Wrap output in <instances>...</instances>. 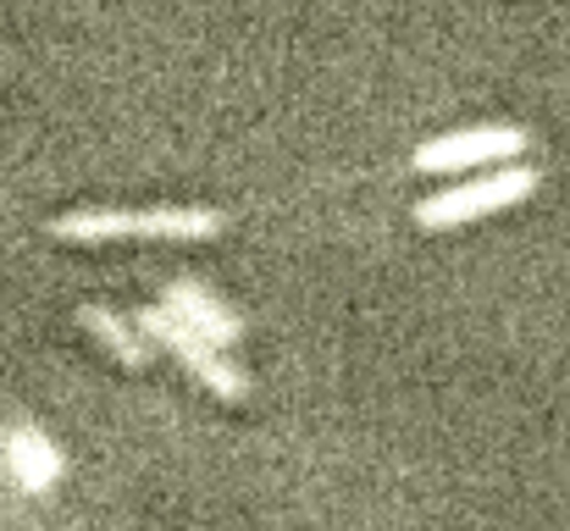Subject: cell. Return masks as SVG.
<instances>
[{
  "instance_id": "obj_1",
  "label": "cell",
  "mask_w": 570,
  "mask_h": 531,
  "mask_svg": "<svg viewBox=\"0 0 570 531\" xmlns=\"http://www.w3.org/2000/svg\"><path fill=\"white\" fill-rule=\"evenodd\" d=\"M227 227L210 205H145V210H67L50 222L67 244H100V238H216Z\"/></svg>"
},
{
  "instance_id": "obj_2",
  "label": "cell",
  "mask_w": 570,
  "mask_h": 531,
  "mask_svg": "<svg viewBox=\"0 0 570 531\" xmlns=\"http://www.w3.org/2000/svg\"><path fill=\"white\" fill-rule=\"evenodd\" d=\"M538 188L532 167H504L499 177H471V183H454L443 194H426L415 205V227L421 233H449V227H465V222H482L504 205H521L527 194Z\"/></svg>"
},
{
  "instance_id": "obj_3",
  "label": "cell",
  "mask_w": 570,
  "mask_h": 531,
  "mask_svg": "<svg viewBox=\"0 0 570 531\" xmlns=\"http://www.w3.org/2000/svg\"><path fill=\"white\" fill-rule=\"evenodd\" d=\"M139 327H145V333H150L167 354H178V365L189 371L194 382H205L216 399H244V393H249V376H244L233 360H222V354L210 350L194 327H184V316H178V311H167V305H161V311H145V316H139Z\"/></svg>"
},
{
  "instance_id": "obj_4",
  "label": "cell",
  "mask_w": 570,
  "mask_h": 531,
  "mask_svg": "<svg viewBox=\"0 0 570 531\" xmlns=\"http://www.w3.org/2000/svg\"><path fill=\"white\" fill-rule=\"evenodd\" d=\"M532 145L527 128L515 122H488V128H465V134H449V139H432L415 150V173H471V167H488V161H510Z\"/></svg>"
},
{
  "instance_id": "obj_5",
  "label": "cell",
  "mask_w": 570,
  "mask_h": 531,
  "mask_svg": "<svg viewBox=\"0 0 570 531\" xmlns=\"http://www.w3.org/2000/svg\"><path fill=\"white\" fill-rule=\"evenodd\" d=\"M78 322H83V333H95L106 350L117 354L128 371H145L150 365V333L145 327H128L111 305H78Z\"/></svg>"
},
{
  "instance_id": "obj_6",
  "label": "cell",
  "mask_w": 570,
  "mask_h": 531,
  "mask_svg": "<svg viewBox=\"0 0 570 531\" xmlns=\"http://www.w3.org/2000/svg\"><path fill=\"white\" fill-rule=\"evenodd\" d=\"M167 311H178L189 327H199V333L216 338V344L238 338V316H227V305L210 299L199 283H173V288H167Z\"/></svg>"
},
{
  "instance_id": "obj_7",
  "label": "cell",
  "mask_w": 570,
  "mask_h": 531,
  "mask_svg": "<svg viewBox=\"0 0 570 531\" xmlns=\"http://www.w3.org/2000/svg\"><path fill=\"white\" fill-rule=\"evenodd\" d=\"M11 465L22 471V482H28V488H45V482L61 471L56 449H50L45 437H33V432H11Z\"/></svg>"
},
{
  "instance_id": "obj_8",
  "label": "cell",
  "mask_w": 570,
  "mask_h": 531,
  "mask_svg": "<svg viewBox=\"0 0 570 531\" xmlns=\"http://www.w3.org/2000/svg\"><path fill=\"white\" fill-rule=\"evenodd\" d=\"M0 72H6V56H0Z\"/></svg>"
}]
</instances>
